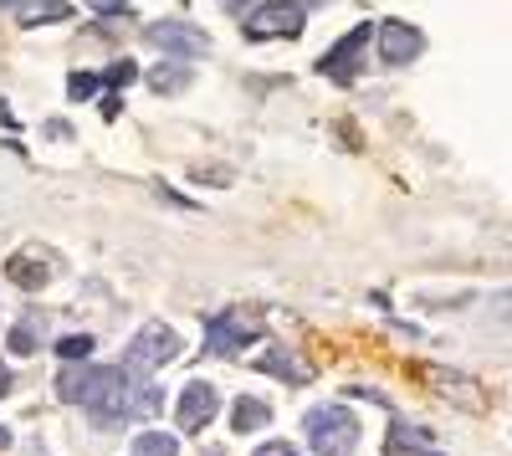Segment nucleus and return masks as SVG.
Wrapping results in <instances>:
<instances>
[{
  "instance_id": "f257e3e1",
  "label": "nucleus",
  "mask_w": 512,
  "mask_h": 456,
  "mask_svg": "<svg viewBox=\"0 0 512 456\" xmlns=\"http://www.w3.org/2000/svg\"><path fill=\"white\" fill-rule=\"evenodd\" d=\"M180 359V334L169 323H159V318H149L139 334H134V344H128V354H123V375L128 380H149L154 369H164V364H175Z\"/></svg>"
},
{
  "instance_id": "f03ea898",
  "label": "nucleus",
  "mask_w": 512,
  "mask_h": 456,
  "mask_svg": "<svg viewBox=\"0 0 512 456\" xmlns=\"http://www.w3.org/2000/svg\"><path fill=\"white\" fill-rule=\"evenodd\" d=\"M77 405L93 416L98 431H118L128 421V375H123V369H113V364H93L88 395H82Z\"/></svg>"
},
{
  "instance_id": "7ed1b4c3",
  "label": "nucleus",
  "mask_w": 512,
  "mask_h": 456,
  "mask_svg": "<svg viewBox=\"0 0 512 456\" xmlns=\"http://www.w3.org/2000/svg\"><path fill=\"white\" fill-rule=\"evenodd\" d=\"M303 431H308L313 456H349L359 446V421L344 405H313L303 416Z\"/></svg>"
},
{
  "instance_id": "20e7f679",
  "label": "nucleus",
  "mask_w": 512,
  "mask_h": 456,
  "mask_svg": "<svg viewBox=\"0 0 512 456\" xmlns=\"http://www.w3.org/2000/svg\"><path fill=\"white\" fill-rule=\"evenodd\" d=\"M246 26V41H292V36H303V6L297 0H256V6L241 16Z\"/></svg>"
},
{
  "instance_id": "39448f33",
  "label": "nucleus",
  "mask_w": 512,
  "mask_h": 456,
  "mask_svg": "<svg viewBox=\"0 0 512 456\" xmlns=\"http://www.w3.org/2000/svg\"><path fill=\"white\" fill-rule=\"evenodd\" d=\"M256 339H262V323L246 318V313H236V308L205 318V354H210V359H231L236 349H251Z\"/></svg>"
},
{
  "instance_id": "423d86ee",
  "label": "nucleus",
  "mask_w": 512,
  "mask_h": 456,
  "mask_svg": "<svg viewBox=\"0 0 512 456\" xmlns=\"http://www.w3.org/2000/svg\"><path fill=\"white\" fill-rule=\"evenodd\" d=\"M369 21H359L344 41H333V47L323 52V62H318V72L328 77V82H338V88H354V77H359V67H364V47H369Z\"/></svg>"
},
{
  "instance_id": "0eeeda50",
  "label": "nucleus",
  "mask_w": 512,
  "mask_h": 456,
  "mask_svg": "<svg viewBox=\"0 0 512 456\" xmlns=\"http://www.w3.org/2000/svg\"><path fill=\"white\" fill-rule=\"evenodd\" d=\"M369 36L379 41V62H384V67H410V62H420V52H425V31L410 26V21H395V16L379 21Z\"/></svg>"
},
{
  "instance_id": "6e6552de",
  "label": "nucleus",
  "mask_w": 512,
  "mask_h": 456,
  "mask_svg": "<svg viewBox=\"0 0 512 456\" xmlns=\"http://www.w3.org/2000/svg\"><path fill=\"white\" fill-rule=\"evenodd\" d=\"M216 410H221V390L210 380H190L180 390V400H175V426L185 436H195V431H205L210 421H216Z\"/></svg>"
},
{
  "instance_id": "1a4fd4ad",
  "label": "nucleus",
  "mask_w": 512,
  "mask_h": 456,
  "mask_svg": "<svg viewBox=\"0 0 512 456\" xmlns=\"http://www.w3.org/2000/svg\"><path fill=\"white\" fill-rule=\"evenodd\" d=\"M144 41L159 47V52H169V57H185V62L210 47V36L200 26H190V21H154V26H144Z\"/></svg>"
},
{
  "instance_id": "9d476101",
  "label": "nucleus",
  "mask_w": 512,
  "mask_h": 456,
  "mask_svg": "<svg viewBox=\"0 0 512 456\" xmlns=\"http://www.w3.org/2000/svg\"><path fill=\"white\" fill-rule=\"evenodd\" d=\"M149 88L159 93V98H175V93H185L190 82H195V67L185 62V57H169V62H159V67H149Z\"/></svg>"
},
{
  "instance_id": "9b49d317",
  "label": "nucleus",
  "mask_w": 512,
  "mask_h": 456,
  "mask_svg": "<svg viewBox=\"0 0 512 456\" xmlns=\"http://www.w3.org/2000/svg\"><path fill=\"white\" fill-rule=\"evenodd\" d=\"M72 16H77L72 0H16L21 26H57V21H72Z\"/></svg>"
},
{
  "instance_id": "f8f14e48",
  "label": "nucleus",
  "mask_w": 512,
  "mask_h": 456,
  "mask_svg": "<svg viewBox=\"0 0 512 456\" xmlns=\"http://www.w3.org/2000/svg\"><path fill=\"white\" fill-rule=\"evenodd\" d=\"M251 369H262V375H277V380H287V385H308V375H313V369H308V364H297L287 349H267V354H256V359H251Z\"/></svg>"
},
{
  "instance_id": "ddd939ff",
  "label": "nucleus",
  "mask_w": 512,
  "mask_h": 456,
  "mask_svg": "<svg viewBox=\"0 0 512 456\" xmlns=\"http://www.w3.org/2000/svg\"><path fill=\"white\" fill-rule=\"evenodd\" d=\"M6 277L21 287V293H41V287L52 282V267L41 262V257H26V252H16V257L6 262Z\"/></svg>"
},
{
  "instance_id": "4468645a",
  "label": "nucleus",
  "mask_w": 512,
  "mask_h": 456,
  "mask_svg": "<svg viewBox=\"0 0 512 456\" xmlns=\"http://www.w3.org/2000/svg\"><path fill=\"white\" fill-rule=\"evenodd\" d=\"M88 380H93V364L88 359H62V369H57V400L77 405L82 395H88Z\"/></svg>"
},
{
  "instance_id": "2eb2a0df",
  "label": "nucleus",
  "mask_w": 512,
  "mask_h": 456,
  "mask_svg": "<svg viewBox=\"0 0 512 456\" xmlns=\"http://www.w3.org/2000/svg\"><path fill=\"white\" fill-rule=\"evenodd\" d=\"M267 426H272V405H267V400H256V395H241V400L231 405V431L251 436V431H267Z\"/></svg>"
},
{
  "instance_id": "dca6fc26",
  "label": "nucleus",
  "mask_w": 512,
  "mask_h": 456,
  "mask_svg": "<svg viewBox=\"0 0 512 456\" xmlns=\"http://www.w3.org/2000/svg\"><path fill=\"white\" fill-rule=\"evenodd\" d=\"M431 446H436V436L420 431V426H395L390 436H384V456H420Z\"/></svg>"
},
{
  "instance_id": "f3484780",
  "label": "nucleus",
  "mask_w": 512,
  "mask_h": 456,
  "mask_svg": "<svg viewBox=\"0 0 512 456\" xmlns=\"http://www.w3.org/2000/svg\"><path fill=\"white\" fill-rule=\"evenodd\" d=\"M159 405H164L159 385H149V380H128V421H154V416H159Z\"/></svg>"
},
{
  "instance_id": "a211bd4d",
  "label": "nucleus",
  "mask_w": 512,
  "mask_h": 456,
  "mask_svg": "<svg viewBox=\"0 0 512 456\" xmlns=\"http://www.w3.org/2000/svg\"><path fill=\"white\" fill-rule=\"evenodd\" d=\"M128 456H180V436L144 431V436H134V451H128Z\"/></svg>"
},
{
  "instance_id": "6ab92c4d",
  "label": "nucleus",
  "mask_w": 512,
  "mask_h": 456,
  "mask_svg": "<svg viewBox=\"0 0 512 456\" xmlns=\"http://www.w3.org/2000/svg\"><path fill=\"white\" fill-rule=\"evenodd\" d=\"M6 349L16 354V359H26V354H36L41 349V328H36V318H26V323H16L11 334H6Z\"/></svg>"
},
{
  "instance_id": "aec40b11",
  "label": "nucleus",
  "mask_w": 512,
  "mask_h": 456,
  "mask_svg": "<svg viewBox=\"0 0 512 456\" xmlns=\"http://www.w3.org/2000/svg\"><path fill=\"white\" fill-rule=\"evenodd\" d=\"M98 88H103L98 72H72V77H67V98H72V103H88Z\"/></svg>"
},
{
  "instance_id": "412c9836",
  "label": "nucleus",
  "mask_w": 512,
  "mask_h": 456,
  "mask_svg": "<svg viewBox=\"0 0 512 456\" xmlns=\"http://www.w3.org/2000/svg\"><path fill=\"white\" fill-rule=\"evenodd\" d=\"M93 354V339L88 334H67V339H57V359H88Z\"/></svg>"
},
{
  "instance_id": "4be33fe9",
  "label": "nucleus",
  "mask_w": 512,
  "mask_h": 456,
  "mask_svg": "<svg viewBox=\"0 0 512 456\" xmlns=\"http://www.w3.org/2000/svg\"><path fill=\"white\" fill-rule=\"evenodd\" d=\"M134 77H139V67H134V62H113L103 82H108V88L118 93V88H128V82H134Z\"/></svg>"
},
{
  "instance_id": "5701e85b",
  "label": "nucleus",
  "mask_w": 512,
  "mask_h": 456,
  "mask_svg": "<svg viewBox=\"0 0 512 456\" xmlns=\"http://www.w3.org/2000/svg\"><path fill=\"white\" fill-rule=\"evenodd\" d=\"M251 456H297V446H287V441H267V446H256Z\"/></svg>"
},
{
  "instance_id": "b1692460",
  "label": "nucleus",
  "mask_w": 512,
  "mask_h": 456,
  "mask_svg": "<svg viewBox=\"0 0 512 456\" xmlns=\"http://www.w3.org/2000/svg\"><path fill=\"white\" fill-rule=\"evenodd\" d=\"M98 108H103V118H108V123H113V118H118V113H123V98H118V93H113V88H108V93H103V103H98Z\"/></svg>"
},
{
  "instance_id": "393cba45",
  "label": "nucleus",
  "mask_w": 512,
  "mask_h": 456,
  "mask_svg": "<svg viewBox=\"0 0 512 456\" xmlns=\"http://www.w3.org/2000/svg\"><path fill=\"white\" fill-rule=\"evenodd\" d=\"M98 16H123V0H88Z\"/></svg>"
},
{
  "instance_id": "a878e982",
  "label": "nucleus",
  "mask_w": 512,
  "mask_h": 456,
  "mask_svg": "<svg viewBox=\"0 0 512 456\" xmlns=\"http://www.w3.org/2000/svg\"><path fill=\"white\" fill-rule=\"evenodd\" d=\"M221 6H226V11H231V16H246V11H251V6H256V0H221Z\"/></svg>"
},
{
  "instance_id": "bb28decb",
  "label": "nucleus",
  "mask_w": 512,
  "mask_h": 456,
  "mask_svg": "<svg viewBox=\"0 0 512 456\" xmlns=\"http://www.w3.org/2000/svg\"><path fill=\"white\" fill-rule=\"evenodd\" d=\"M47 134H52V139H72V123H57V118H52V123H47Z\"/></svg>"
},
{
  "instance_id": "cd10ccee",
  "label": "nucleus",
  "mask_w": 512,
  "mask_h": 456,
  "mask_svg": "<svg viewBox=\"0 0 512 456\" xmlns=\"http://www.w3.org/2000/svg\"><path fill=\"white\" fill-rule=\"evenodd\" d=\"M11 390V375H6V369H0V395H6Z\"/></svg>"
},
{
  "instance_id": "c85d7f7f",
  "label": "nucleus",
  "mask_w": 512,
  "mask_h": 456,
  "mask_svg": "<svg viewBox=\"0 0 512 456\" xmlns=\"http://www.w3.org/2000/svg\"><path fill=\"white\" fill-rule=\"evenodd\" d=\"M0 446H11V436H6V426H0Z\"/></svg>"
},
{
  "instance_id": "c756f323",
  "label": "nucleus",
  "mask_w": 512,
  "mask_h": 456,
  "mask_svg": "<svg viewBox=\"0 0 512 456\" xmlns=\"http://www.w3.org/2000/svg\"><path fill=\"white\" fill-rule=\"evenodd\" d=\"M297 6H303V0H297ZM313 6H323V0H313Z\"/></svg>"
},
{
  "instance_id": "7c9ffc66",
  "label": "nucleus",
  "mask_w": 512,
  "mask_h": 456,
  "mask_svg": "<svg viewBox=\"0 0 512 456\" xmlns=\"http://www.w3.org/2000/svg\"><path fill=\"white\" fill-rule=\"evenodd\" d=\"M0 6H16V0H0Z\"/></svg>"
},
{
  "instance_id": "2f4dec72",
  "label": "nucleus",
  "mask_w": 512,
  "mask_h": 456,
  "mask_svg": "<svg viewBox=\"0 0 512 456\" xmlns=\"http://www.w3.org/2000/svg\"><path fill=\"white\" fill-rule=\"evenodd\" d=\"M420 456H436V451H420Z\"/></svg>"
}]
</instances>
